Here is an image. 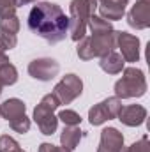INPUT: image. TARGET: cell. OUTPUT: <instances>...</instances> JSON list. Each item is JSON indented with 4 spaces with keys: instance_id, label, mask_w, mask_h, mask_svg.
Wrapping results in <instances>:
<instances>
[{
    "instance_id": "cell-1",
    "label": "cell",
    "mask_w": 150,
    "mask_h": 152,
    "mask_svg": "<svg viewBox=\"0 0 150 152\" xmlns=\"http://www.w3.org/2000/svg\"><path fill=\"white\" fill-rule=\"evenodd\" d=\"M28 28L50 44H57L69 32V16L57 4L37 2L28 12Z\"/></svg>"
},
{
    "instance_id": "cell-2",
    "label": "cell",
    "mask_w": 150,
    "mask_h": 152,
    "mask_svg": "<svg viewBox=\"0 0 150 152\" xmlns=\"http://www.w3.org/2000/svg\"><path fill=\"white\" fill-rule=\"evenodd\" d=\"M97 9V0H71L69 4V34L73 41L85 37L88 20Z\"/></svg>"
},
{
    "instance_id": "cell-3",
    "label": "cell",
    "mask_w": 150,
    "mask_h": 152,
    "mask_svg": "<svg viewBox=\"0 0 150 152\" xmlns=\"http://www.w3.org/2000/svg\"><path fill=\"white\" fill-rule=\"evenodd\" d=\"M115 34L117 30H113L110 34H99V36H88L78 41V48L76 53L81 60H92L94 57H104L110 51L115 50Z\"/></svg>"
},
{
    "instance_id": "cell-4",
    "label": "cell",
    "mask_w": 150,
    "mask_h": 152,
    "mask_svg": "<svg viewBox=\"0 0 150 152\" xmlns=\"http://www.w3.org/2000/svg\"><path fill=\"white\" fill-rule=\"evenodd\" d=\"M147 92V80L141 69L138 67H125L124 76L115 83V97L118 99H131L141 97Z\"/></svg>"
},
{
    "instance_id": "cell-5",
    "label": "cell",
    "mask_w": 150,
    "mask_h": 152,
    "mask_svg": "<svg viewBox=\"0 0 150 152\" xmlns=\"http://www.w3.org/2000/svg\"><path fill=\"white\" fill-rule=\"evenodd\" d=\"M58 106H60L58 99L53 94H46L41 99V103L36 106V110H34V120H36V124L39 126L41 133L46 134V136H50V134H53L57 131L58 118L55 115V110Z\"/></svg>"
},
{
    "instance_id": "cell-6",
    "label": "cell",
    "mask_w": 150,
    "mask_h": 152,
    "mask_svg": "<svg viewBox=\"0 0 150 152\" xmlns=\"http://www.w3.org/2000/svg\"><path fill=\"white\" fill-rule=\"evenodd\" d=\"M83 92V81L76 75H66L53 88V96L58 99L60 104H69Z\"/></svg>"
},
{
    "instance_id": "cell-7",
    "label": "cell",
    "mask_w": 150,
    "mask_h": 152,
    "mask_svg": "<svg viewBox=\"0 0 150 152\" xmlns=\"http://www.w3.org/2000/svg\"><path fill=\"white\" fill-rule=\"evenodd\" d=\"M122 110V101L118 97H108L99 104H94L88 110V120L92 126H101L106 120L117 118Z\"/></svg>"
},
{
    "instance_id": "cell-8",
    "label": "cell",
    "mask_w": 150,
    "mask_h": 152,
    "mask_svg": "<svg viewBox=\"0 0 150 152\" xmlns=\"http://www.w3.org/2000/svg\"><path fill=\"white\" fill-rule=\"evenodd\" d=\"M115 44L120 50V55L125 62H138L140 60V39L127 32H117Z\"/></svg>"
},
{
    "instance_id": "cell-9",
    "label": "cell",
    "mask_w": 150,
    "mask_h": 152,
    "mask_svg": "<svg viewBox=\"0 0 150 152\" xmlns=\"http://www.w3.org/2000/svg\"><path fill=\"white\" fill-rule=\"evenodd\" d=\"M60 71V64L53 58H36L28 64V75L39 81H50Z\"/></svg>"
},
{
    "instance_id": "cell-10",
    "label": "cell",
    "mask_w": 150,
    "mask_h": 152,
    "mask_svg": "<svg viewBox=\"0 0 150 152\" xmlns=\"http://www.w3.org/2000/svg\"><path fill=\"white\" fill-rule=\"evenodd\" d=\"M127 23L129 27L136 30H143L150 27V0H138L131 11L127 12Z\"/></svg>"
},
{
    "instance_id": "cell-11",
    "label": "cell",
    "mask_w": 150,
    "mask_h": 152,
    "mask_svg": "<svg viewBox=\"0 0 150 152\" xmlns=\"http://www.w3.org/2000/svg\"><path fill=\"white\" fill-rule=\"evenodd\" d=\"M124 134L117 127H106L101 131V142L97 152H124Z\"/></svg>"
},
{
    "instance_id": "cell-12",
    "label": "cell",
    "mask_w": 150,
    "mask_h": 152,
    "mask_svg": "<svg viewBox=\"0 0 150 152\" xmlns=\"http://www.w3.org/2000/svg\"><path fill=\"white\" fill-rule=\"evenodd\" d=\"M127 5H129V0H97V9L101 12V18L110 21L122 20Z\"/></svg>"
},
{
    "instance_id": "cell-13",
    "label": "cell",
    "mask_w": 150,
    "mask_h": 152,
    "mask_svg": "<svg viewBox=\"0 0 150 152\" xmlns=\"http://www.w3.org/2000/svg\"><path fill=\"white\" fill-rule=\"evenodd\" d=\"M147 118V110L141 104H129V106H122L120 113H118V120L124 126L129 127H138L145 122Z\"/></svg>"
},
{
    "instance_id": "cell-14",
    "label": "cell",
    "mask_w": 150,
    "mask_h": 152,
    "mask_svg": "<svg viewBox=\"0 0 150 152\" xmlns=\"http://www.w3.org/2000/svg\"><path fill=\"white\" fill-rule=\"evenodd\" d=\"M25 110H27V104L18 99V97H12V99H7L0 104V115L9 122L12 118H18L21 115H25Z\"/></svg>"
},
{
    "instance_id": "cell-15",
    "label": "cell",
    "mask_w": 150,
    "mask_h": 152,
    "mask_svg": "<svg viewBox=\"0 0 150 152\" xmlns=\"http://www.w3.org/2000/svg\"><path fill=\"white\" fill-rule=\"evenodd\" d=\"M124 64H125V60H124L122 55L117 53L115 50L110 51L108 55L101 57V62H99L101 69H103L104 73H108V75H118V73H122V71H124Z\"/></svg>"
},
{
    "instance_id": "cell-16",
    "label": "cell",
    "mask_w": 150,
    "mask_h": 152,
    "mask_svg": "<svg viewBox=\"0 0 150 152\" xmlns=\"http://www.w3.org/2000/svg\"><path fill=\"white\" fill-rule=\"evenodd\" d=\"M81 136L83 134H81V129L78 126H66L62 134H60V143H62V147L74 151L79 143V140H81Z\"/></svg>"
},
{
    "instance_id": "cell-17",
    "label": "cell",
    "mask_w": 150,
    "mask_h": 152,
    "mask_svg": "<svg viewBox=\"0 0 150 152\" xmlns=\"http://www.w3.org/2000/svg\"><path fill=\"white\" fill-rule=\"evenodd\" d=\"M87 27H90V32H92V36H99V34H110L113 32V25L108 21V20H103L101 16H92L90 20H88V25Z\"/></svg>"
},
{
    "instance_id": "cell-18",
    "label": "cell",
    "mask_w": 150,
    "mask_h": 152,
    "mask_svg": "<svg viewBox=\"0 0 150 152\" xmlns=\"http://www.w3.org/2000/svg\"><path fill=\"white\" fill-rule=\"evenodd\" d=\"M0 32L4 34H11V36H16L20 32V18L16 14H11V16H4L0 18Z\"/></svg>"
},
{
    "instance_id": "cell-19",
    "label": "cell",
    "mask_w": 150,
    "mask_h": 152,
    "mask_svg": "<svg viewBox=\"0 0 150 152\" xmlns=\"http://www.w3.org/2000/svg\"><path fill=\"white\" fill-rule=\"evenodd\" d=\"M0 81L2 85H14L18 81V71L11 62L0 67Z\"/></svg>"
},
{
    "instance_id": "cell-20",
    "label": "cell",
    "mask_w": 150,
    "mask_h": 152,
    "mask_svg": "<svg viewBox=\"0 0 150 152\" xmlns=\"http://www.w3.org/2000/svg\"><path fill=\"white\" fill-rule=\"evenodd\" d=\"M9 126H11L12 131L25 134V133H28V129H30V118H28L27 115H21V117H18V118L9 120Z\"/></svg>"
},
{
    "instance_id": "cell-21",
    "label": "cell",
    "mask_w": 150,
    "mask_h": 152,
    "mask_svg": "<svg viewBox=\"0 0 150 152\" xmlns=\"http://www.w3.org/2000/svg\"><path fill=\"white\" fill-rule=\"evenodd\" d=\"M0 152H25L14 138H11L9 134H2L0 136Z\"/></svg>"
},
{
    "instance_id": "cell-22",
    "label": "cell",
    "mask_w": 150,
    "mask_h": 152,
    "mask_svg": "<svg viewBox=\"0 0 150 152\" xmlns=\"http://www.w3.org/2000/svg\"><path fill=\"white\" fill-rule=\"evenodd\" d=\"M57 118L62 120L66 126H78V124L81 122V117L76 113V112H73V110H62Z\"/></svg>"
},
{
    "instance_id": "cell-23",
    "label": "cell",
    "mask_w": 150,
    "mask_h": 152,
    "mask_svg": "<svg viewBox=\"0 0 150 152\" xmlns=\"http://www.w3.org/2000/svg\"><path fill=\"white\" fill-rule=\"evenodd\" d=\"M16 44H18L16 36H11V34H4V32H0V53H4V51H7V50H12Z\"/></svg>"
},
{
    "instance_id": "cell-24",
    "label": "cell",
    "mask_w": 150,
    "mask_h": 152,
    "mask_svg": "<svg viewBox=\"0 0 150 152\" xmlns=\"http://www.w3.org/2000/svg\"><path fill=\"white\" fill-rule=\"evenodd\" d=\"M18 7V0H0V18L14 14Z\"/></svg>"
},
{
    "instance_id": "cell-25",
    "label": "cell",
    "mask_w": 150,
    "mask_h": 152,
    "mask_svg": "<svg viewBox=\"0 0 150 152\" xmlns=\"http://www.w3.org/2000/svg\"><path fill=\"white\" fill-rule=\"evenodd\" d=\"M124 152H150V143H149V136H143L141 140L134 142L131 147H127Z\"/></svg>"
},
{
    "instance_id": "cell-26",
    "label": "cell",
    "mask_w": 150,
    "mask_h": 152,
    "mask_svg": "<svg viewBox=\"0 0 150 152\" xmlns=\"http://www.w3.org/2000/svg\"><path fill=\"white\" fill-rule=\"evenodd\" d=\"M39 152H73L66 147H57L53 143H41L39 145Z\"/></svg>"
},
{
    "instance_id": "cell-27",
    "label": "cell",
    "mask_w": 150,
    "mask_h": 152,
    "mask_svg": "<svg viewBox=\"0 0 150 152\" xmlns=\"http://www.w3.org/2000/svg\"><path fill=\"white\" fill-rule=\"evenodd\" d=\"M5 64H9V58H7V55H5V53H0V67H2V66H5Z\"/></svg>"
},
{
    "instance_id": "cell-28",
    "label": "cell",
    "mask_w": 150,
    "mask_h": 152,
    "mask_svg": "<svg viewBox=\"0 0 150 152\" xmlns=\"http://www.w3.org/2000/svg\"><path fill=\"white\" fill-rule=\"evenodd\" d=\"M32 2H37V0H18V7H20V5H27V4H32Z\"/></svg>"
},
{
    "instance_id": "cell-29",
    "label": "cell",
    "mask_w": 150,
    "mask_h": 152,
    "mask_svg": "<svg viewBox=\"0 0 150 152\" xmlns=\"http://www.w3.org/2000/svg\"><path fill=\"white\" fill-rule=\"evenodd\" d=\"M2 87H4V85H2V81H0V94H2Z\"/></svg>"
}]
</instances>
